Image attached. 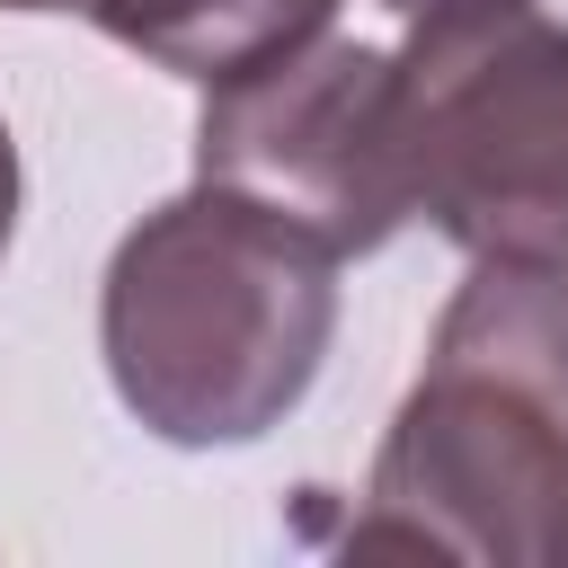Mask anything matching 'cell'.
<instances>
[{
	"mask_svg": "<svg viewBox=\"0 0 568 568\" xmlns=\"http://www.w3.org/2000/svg\"><path fill=\"white\" fill-rule=\"evenodd\" d=\"M195 178L284 213L328 257H373L408 222L399 133H390V53L355 36H311L302 53L204 89Z\"/></svg>",
	"mask_w": 568,
	"mask_h": 568,
	"instance_id": "cell-4",
	"label": "cell"
},
{
	"mask_svg": "<svg viewBox=\"0 0 568 568\" xmlns=\"http://www.w3.org/2000/svg\"><path fill=\"white\" fill-rule=\"evenodd\" d=\"M9 240H18V142L0 124V257H9Z\"/></svg>",
	"mask_w": 568,
	"mask_h": 568,
	"instance_id": "cell-7",
	"label": "cell"
},
{
	"mask_svg": "<svg viewBox=\"0 0 568 568\" xmlns=\"http://www.w3.org/2000/svg\"><path fill=\"white\" fill-rule=\"evenodd\" d=\"M80 18H98V36H115L124 53L222 89L240 71H266L284 53H302L311 36H328L337 0H89Z\"/></svg>",
	"mask_w": 568,
	"mask_h": 568,
	"instance_id": "cell-6",
	"label": "cell"
},
{
	"mask_svg": "<svg viewBox=\"0 0 568 568\" xmlns=\"http://www.w3.org/2000/svg\"><path fill=\"white\" fill-rule=\"evenodd\" d=\"M426 355L488 373L568 426V257H479L444 302Z\"/></svg>",
	"mask_w": 568,
	"mask_h": 568,
	"instance_id": "cell-5",
	"label": "cell"
},
{
	"mask_svg": "<svg viewBox=\"0 0 568 568\" xmlns=\"http://www.w3.org/2000/svg\"><path fill=\"white\" fill-rule=\"evenodd\" d=\"M390 18H426V9H453V0H382Z\"/></svg>",
	"mask_w": 568,
	"mask_h": 568,
	"instance_id": "cell-8",
	"label": "cell"
},
{
	"mask_svg": "<svg viewBox=\"0 0 568 568\" xmlns=\"http://www.w3.org/2000/svg\"><path fill=\"white\" fill-rule=\"evenodd\" d=\"M346 541L479 568H568V426L506 382L426 355Z\"/></svg>",
	"mask_w": 568,
	"mask_h": 568,
	"instance_id": "cell-3",
	"label": "cell"
},
{
	"mask_svg": "<svg viewBox=\"0 0 568 568\" xmlns=\"http://www.w3.org/2000/svg\"><path fill=\"white\" fill-rule=\"evenodd\" d=\"M337 266L284 213L195 178L151 204L98 284V355L115 399L186 453L284 426L337 337Z\"/></svg>",
	"mask_w": 568,
	"mask_h": 568,
	"instance_id": "cell-1",
	"label": "cell"
},
{
	"mask_svg": "<svg viewBox=\"0 0 568 568\" xmlns=\"http://www.w3.org/2000/svg\"><path fill=\"white\" fill-rule=\"evenodd\" d=\"M0 9H89V0H0Z\"/></svg>",
	"mask_w": 568,
	"mask_h": 568,
	"instance_id": "cell-9",
	"label": "cell"
},
{
	"mask_svg": "<svg viewBox=\"0 0 568 568\" xmlns=\"http://www.w3.org/2000/svg\"><path fill=\"white\" fill-rule=\"evenodd\" d=\"M408 222L470 257H568V27L532 0H453L390 44Z\"/></svg>",
	"mask_w": 568,
	"mask_h": 568,
	"instance_id": "cell-2",
	"label": "cell"
}]
</instances>
